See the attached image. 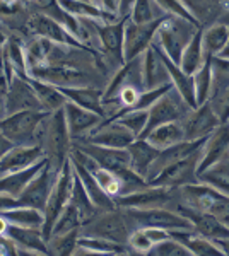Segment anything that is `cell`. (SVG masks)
I'll list each match as a JSON object with an SVG mask.
<instances>
[{
    "label": "cell",
    "instance_id": "4",
    "mask_svg": "<svg viewBox=\"0 0 229 256\" xmlns=\"http://www.w3.org/2000/svg\"><path fill=\"white\" fill-rule=\"evenodd\" d=\"M135 226L123 208L108 210V212L96 214L93 218L84 222L81 227V236L103 238L108 241H115L128 246V238Z\"/></svg>",
    "mask_w": 229,
    "mask_h": 256
},
{
    "label": "cell",
    "instance_id": "48",
    "mask_svg": "<svg viewBox=\"0 0 229 256\" xmlns=\"http://www.w3.org/2000/svg\"><path fill=\"white\" fill-rule=\"evenodd\" d=\"M14 207H21L19 198L11 196V195H7V193H0V212L14 208Z\"/></svg>",
    "mask_w": 229,
    "mask_h": 256
},
{
    "label": "cell",
    "instance_id": "35",
    "mask_svg": "<svg viewBox=\"0 0 229 256\" xmlns=\"http://www.w3.org/2000/svg\"><path fill=\"white\" fill-rule=\"evenodd\" d=\"M0 216L6 218L9 224L21 226V227H35V229H43L45 224V214L38 208L33 207H14L9 210L0 212Z\"/></svg>",
    "mask_w": 229,
    "mask_h": 256
},
{
    "label": "cell",
    "instance_id": "32",
    "mask_svg": "<svg viewBox=\"0 0 229 256\" xmlns=\"http://www.w3.org/2000/svg\"><path fill=\"white\" fill-rule=\"evenodd\" d=\"M229 40V28L222 22H214L202 28V48L209 56H217Z\"/></svg>",
    "mask_w": 229,
    "mask_h": 256
},
{
    "label": "cell",
    "instance_id": "47",
    "mask_svg": "<svg viewBox=\"0 0 229 256\" xmlns=\"http://www.w3.org/2000/svg\"><path fill=\"white\" fill-rule=\"evenodd\" d=\"M0 254H18V244L7 234H0Z\"/></svg>",
    "mask_w": 229,
    "mask_h": 256
},
{
    "label": "cell",
    "instance_id": "19",
    "mask_svg": "<svg viewBox=\"0 0 229 256\" xmlns=\"http://www.w3.org/2000/svg\"><path fill=\"white\" fill-rule=\"evenodd\" d=\"M64 114H65V122H67L69 134H70L72 142H77V140H82L84 137H87V135L105 120L101 114L93 113V111H89V110H84L82 106H79L72 101H67L64 104Z\"/></svg>",
    "mask_w": 229,
    "mask_h": 256
},
{
    "label": "cell",
    "instance_id": "43",
    "mask_svg": "<svg viewBox=\"0 0 229 256\" xmlns=\"http://www.w3.org/2000/svg\"><path fill=\"white\" fill-rule=\"evenodd\" d=\"M209 104L217 114L220 123L229 122V84L220 88H212L209 96Z\"/></svg>",
    "mask_w": 229,
    "mask_h": 256
},
{
    "label": "cell",
    "instance_id": "41",
    "mask_svg": "<svg viewBox=\"0 0 229 256\" xmlns=\"http://www.w3.org/2000/svg\"><path fill=\"white\" fill-rule=\"evenodd\" d=\"M81 236V230H70L65 234H53L48 238V251L50 254H74L77 248V239Z\"/></svg>",
    "mask_w": 229,
    "mask_h": 256
},
{
    "label": "cell",
    "instance_id": "2",
    "mask_svg": "<svg viewBox=\"0 0 229 256\" xmlns=\"http://www.w3.org/2000/svg\"><path fill=\"white\" fill-rule=\"evenodd\" d=\"M174 193H176V200L181 202L183 205L209 212L229 227V195L215 192L214 188L202 181L174 188Z\"/></svg>",
    "mask_w": 229,
    "mask_h": 256
},
{
    "label": "cell",
    "instance_id": "16",
    "mask_svg": "<svg viewBox=\"0 0 229 256\" xmlns=\"http://www.w3.org/2000/svg\"><path fill=\"white\" fill-rule=\"evenodd\" d=\"M174 198V188L166 186H147L127 193L123 196L116 198L118 208H154V207H169Z\"/></svg>",
    "mask_w": 229,
    "mask_h": 256
},
{
    "label": "cell",
    "instance_id": "12",
    "mask_svg": "<svg viewBox=\"0 0 229 256\" xmlns=\"http://www.w3.org/2000/svg\"><path fill=\"white\" fill-rule=\"evenodd\" d=\"M28 110L45 111L28 76H18L16 74L9 82V89H7L6 99H4V116Z\"/></svg>",
    "mask_w": 229,
    "mask_h": 256
},
{
    "label": "cell",
    "instance_id": "9",
    "mask_svg": "<svg viewBox=\"0 0 229 256\" xmlns=\"http://www.w3.org/2000/svg\"><path fill=\"white\" fill-rule=\"evenodd\" d=\"M198 160H200V150L193 152L191 156H186L176 162L169 164L164 169H161L147 184L154 186H166V188H180L185 184L198 181Z\"/></svg>",
    "mask_w": 229,
    "mask_h": 256
},
{
    "label": "cell",
    "instance_id": "24",
    "mask_svg": "<svg viewBox=\"0 0 229 256\" xmlns=\"http://www.w3.org/2000/svg\"><path fill=\"white\" fill-rule=\"evenodd\" d=\"M72 160V166H74V171H76V174L79 176V180H81L82 186L86 188L87 195H89L91 202L94 204V207L99 210V212H108V210H115L118 208L116 207V202L111 198L108 193H105V190L99 186V183L96 181V178L93 172L89 171L87 168L82 166L81 162H76L74 159Z\"/></svg>",
    "mask_w": 229,
    "mask_h": 256
},
{
    "label": "cell",
    "instance_id": "45",
    "mask_svg": "<svg viewBox=\"0 0 229 256\" xmlns=\"http://www.w3.org/2000/svg\"><path fill=\"white\" fill-rule=\"evenodd\" d=\"M152 246V241L147 238V234H145L142 227H137V229L132 230L130 238H128V250H130V253L147 254Z\"/></svg>",
    "mask_w": 229,
    "mask_h": 256
},
{
    "label": "cell",
    "instance_id": "31",
    "mask_svg": "<svg viewBox=\"0 0 229 256\" xmlns=\"http://www.w3.org/2000/svg\"><path fill=\"white\" fill-rule=\"evenodd\" d=\"M145 140H149L159 150L166 147H171L178 142H183L185 140V132H183L181 122H169L164 123V125L156 126L154 130L149 132Z\"/></svg>",
    "mask_w": 229,
    "mask_h": 256
},
{
    "label": "cell",
    "instance_id": "26",
    "mask_svg": "<svg viewBox=\"0 0 229 256\" xmlns=\"http://www.w3.org/2000/svg\"><path fill=\"white\" fill-rule=\"evenodd\" d=\"M62 90L67 101H72L76 104L82 106L84 110H89L93 113H98L105 118V108H103V88L94 86H82V88H58Z\"/></svg>",
    "mask_w": 229,
    "mask_h": 256
},
{
    "label": "cell",
    "instance_id": "50",
    "mask_svg": "<svg viewBox=\"0 0 229 256\" xmlns=\"http://www.w3.org/2000/svg\"><path fill=\"white\" fill-rule=\"evenodd\" d=\"M12 147H14V144H12L11 140L7 138L6 135L2 134V132H0V159H2Z\"/></svg>",
    "mask_w": 229,
    "mask_h": 256
},
{
    "label": "cell",
    "instance_id": "33",
    "mask_svg": "<svg viewBox=\"0 0 229 256\" xmlns=\"http://www.w3.org/2000/svg\"><path fill=\"white\" fill-rule=\"evenodd\" d=\"M28 79L31 82L33 89H35L41 104H43L45 111H57V110L64 108V104L67 102V98L62 94V90L58 89L57 86L50 84V82H45V80H40V79H35V77H29V76H28Z\"/></svg>",
    "mask_w": 229,
    "mask_h": 256
},
{
    "label": "cell",
    "instance_id": "54",
    "mask_svg": "<svg viewBox=\"0 0 229 256\" xmlns=\"http://www.w3.org/2000/svg\"><path fill=\"white\" fill-rule=\"evenodd\" d=\"M217 22H222V24H226V26L229 28V9L224 12L222 16H220V19L217 20Z\"/></svg>",
    "mask_w": 229,
    "mask_h": 256
},
{
    "label": "cell",
    "instance_id": "18",
    "mask_svg": "<svg viewBox=\"0 0 229 256\" xmlns=\"http://www.w3.org/2000/svg\"><path fill=\"white\" fill-rule=\"evenodd\" d=\"M135 140V135L125 128L122 123L113 120H103L87 137L77 142H89L110 148H127Z\"/></svg>",
    "mask_w": 229,
    "mask_h": 256
},
{
    "label": "cell",
    "instance_id": "37",
    "mask_svg": "<svg viewBox=\"0 0 229 256\" xmlns=\"http://www.w3.org/2000/svg\"><path fill=\"white\" fill-rule=\"evenodd\" d=\"M164 16H168V14H166L154 0H135L130 9L128 19L135 24H147L156 19L164 18Z\"/></svg>",
    "mask_w": 229,
    "mask_h": 256
},
{
    "label": "cell",
    "instance_id": "3",
    "mask_svg": "<svg viewBox=\"0 0 229 256\" xmlns=\"http://www.w3.org/2000/svg\"><path fill=\"white\" fill-rule=\"evenodd\" d=\"M198 28H200L198 24L190 22L186 19L176 18V16H166L156 32L154 43L169 60L180 65L183 50L193 38Z\"/></svg>",
    "mask_w": 229,
    "mask_h": 256
},
{
    "label": "cell",
    "instance_id": "11",
    "mask_svg": "<svg viewBox=\"0 0 229 256\" xmlns=\"http://www.w3.org/2000/svg\"><path fill=\"white\" fill-rule=\"evenodd\" d=\"M60 169H55L52 166V162L47 158V162L45 166L36 172V176L29 181V184L26 186L23 193L19 196L21 205L24 207H33V208H38L43 212L45 205L48 202V196L53 190V184L57 181V174Z\"/></svg>",
    "mask_w": 229,
    "mask_h": 256
},
{
    "label": "cell",
    "instance_id": "36",
    "mask_svg": "<svg viewBox=\"0 0 229 256\" xmlns=\"http://www.w3.org/2000/svg\"><path fill=\"white\" fill-rule=\"evenodd\" d=\"M193 84L197 106H200L209 101L212 90V56L205 55V62L202 64V67L193 74Z\"/></svg>",
    "mask_w": 229,
    "mask_h": 256
},
{
    "label": "cell",
    "instance_id": "15",
    "mask_svg": "<svg viewBox=\"0 0 229 256\" xmlns=\"http://www.w3.org/2000/svg\"><path fill=\"white\" fill-rule=\"evenodd\" d=\"M164 18L156 19L147 24H135V22H132L130 19H127V22H125V41H123L125 62L142 55L145 50L151 46L154 43V38H156V32L159 30Z\"/></svg>",
    "mask_w": 229,
    "mask_h": 256
},
{
    "label": "cell",
    "instance_id": "30",
    "mask_svg": "<svg viewBox=\"0 0 229 256\" xmlns=\"http://www.w3.org/2000/svg\"><path fill=\"white\" fill-rule=\"evenodd\" d=\"M125 254L130 253L127 244H120L115 241H108L103 238L94 236H79L77 248L74 254Z\"/></svg>",
    "mask_w": 229,
    "mask_h": 256
},
{
    "label": "cell",
    "instance_id": "49",
    "mask_svg": "<svg viewBox=\"0 0 229 256\" xmlns=\"http://www.w3.org/2000/svg\"><path fill=\"white\" fill-rule=\"evenodd\" d=\"M135 0H120V7H118V16L123 19H127L130 16V9L134 6Z\"/></svg>",
    "mask_w": 229,
    "mask_h": 256
},
{
    "label": "cell",
    "instance_id": "5",
    "mask_svg": "<svg viewBox=\"0 0 229 256\" xmlns=\"http://www.w3.org/2000/svg\"><path fill=\"white\" fill-rule=\"evenodd\" d=\"M41 148L45 150V156L55 169H60L69 159L70 150H72V138L69 134L67 122H65L64 108L52 111L48 114Z\"/></svg>",
    "mask_w": 229,
    "mask_h": 256
},
{
    "label": "cell",
    "instance_id": "52",
    "mask_svg": "<svg viewBox=\"0 0 229 256\" xmlns=\"http://www.w3.org/2000/svg\"><path fill=\"white\" fill-rule=\"evenodd\" d=\"M7 227H9V222H7L2 216H0V234H6L7 232Z\"/></svg>",
    "mask_w": 229,
    "mask_h": 256
},
{
    "label": "cell",
    "instance_id": "55",
    "mask_svg": "<svg viewBox=\"0 0 229 256\" xmlns=\"http://www.w3.org/2000/svg\"><path fill=\"white\" fill-rule=\"evenodd\" d=\"M224 166H226V168L229 169V160H227V162H226V164H224Z\"/></svg>",
    "mask_w": 229,
    "mask_h": 256
},
{
    "label": "cell",
    "instance_id": "7",
    "mask_svg": "<svg viewBox=\"0 0 229 256\" xmlns=\"http://www.w3.org/2000/svg\"><path fill=\"white\" fill-rule=\"evenodd\" d=\"M190 110H193V108H190V106L186 104V101L180 96V92L171 86V88L166 90L151 108L147 110L149 111L147 125H145L142 135H140L139 138H145L149 132L159 125H164V123L181 122Z\"/></svg>",
    "mask_w": 229,
    "mask_h": 256
},
{
    "label": "cell",
    "instance_id": "6",
    "mask_svg": "<svg viewBox=\"0 0 229 256\" xmlns=\"http://www.w3.org/2000/svg\"><path fill=\"white\" fill-rule=\"evenodd\" d=\"M74 166H72V160L69 159L64 162V166L60 168L57 174V181L53 184V190L48 196V202L45 205V224H43V236L45 239L50 238V232L53 229V224L60 216V212L64 210L65 205L70 202V195H72V186H74Z\"/></svg>",
    "mask_w": 229,
    "mask_h": 256
},
{
    "label": "cell",
    "instance_id": "46",
    "mask_svg": "<svg viewBox=\"0 0 229 256\" xmlns=\"http://www.w3.org/2000/svg\"><path fill=\"white\" fill-rule=\"evenodd\" d=\"M154 2H156L168 16H176V18H181V19L190 20V22L198 24L197 19L190 14V10L181 4V0H154ZM198 26H200V24H198Z\"/></svg>",
    "mask_w": 229,
    "mask_h": 256
},
{
    "label": "cell",
    "instance_id": "53",
    "mask_svg": "<svg viewBox=\"0 0 229 256\" xmlns=\"http://www.w3.org/2000/svg\"><path fill=\"white\" fill-rule=\"evenodd\" d=\"M217 56H219V58H226V60H229V40H227L226 46L222 48V52H220Z\"/></svg>",
    "mask_w": 229,
    "mask_h": 256
},
{
    "label": "cell",
    "instance_id": "39",
    "mask_svg": "<svg viewBox=\"0 0 229 256\" xmlns=\"http://www.w3.org/2000/svg\"><path fill=\"white\" fill-rule=\"evenodd\" d=\"M70 204L76 205L77 210L81 212L82 220L84 222H87L89 218H93L96 214H99V210L96 208L94 204L91 202V198L87 195L86 188L82 186V183L77 174H74V186H72V195H70Z\"/></svg>",
    "mask_w": 229,
    "mask_h": 256
},
{
    "label": "cell",
    "instance_id": "29",
    "mask_svg": "<svg viewBox=\"0 0 229 256\" xmlns=\"http://www.w3.org/2000/svg\"><path fill=\"white\" fill-rule=\"evenodd\" d=\"M45 162H47V156H45L43 159H40L36 164H33L31 168L0 178V193H7V195H11V196L19 198L21 193H23L29 184V181H31L33 178L36 176V172L45 166Z\"/></svg>",
    "mask_w": 229,
    "mask_h": 256
},
{
    "label": "cell",
    "instance_id": "8",
    "mask_svg": "<svg viewBox=\"0 0 229 256\" xmlns=\"http://www.w3.org/2000/svg\"><path fill=\"white\" fill-rule=\"evenodd\" d=\"M130 217L132 224L137 227H157V229H186L193 230V226L188 218L169 207H154V208H123Z\"/></svg>",
    "mask_w": 229,
    "mask_h": 256
},
{
    "label": "cell",
    "instance_id": "10",
    "mask_svg": "<svg viewBox=\"0 0 229 256\" xmlns=\"http://www.w3.org/2000/svg\"><path fill=\"white\" fill-rule=\"evenodd\" d=\"M169 208L176 210L185 218H188L190 224L193 226V230L202 236L212 239V241H222L229 238V227L224 226L219 218H215L212 214L203 212V210L191 208L188 205H183L181 202L176 200V193H174L173 202L169 204Z\"/></svg>",
    "mask_w": 229,
    "mask_h": 256
},
{
    "label": "cell",
    "instance_id": "44",
    "mask_svg": "<svg viewBox=\"0 0 229 256\" xmlns=\"http://www.w3.org/2000/svg\"><path fill=\"white\" fill-rule=\"evenodd\" d=\"M147 254H154V256H191L190 251L186 250V248L183 246L176 238H173L171 234H169V238H166L164 241L156 242Z\"/></svg>",
    "mask_w": 229,
    "mask_h": 256
},
{
    "label": "cell",
    "instance_id": "22",
    "mask_svg": "<svg viewBox=\"0 0 229 256\" xmlns=\"http://www.w3.org/2000/svg\"><path fill=\"white\" fill-rule=\"evenodd\" d=\"M142 77L145 89H154L171 84L168 68H166L164 62H162L161 52L154 43L142 53Z\"/></svg>",
    "mask_w": 229,
    "mask_h": 256
},
{
    "label": "cell",
    "instance_id": "1",
    "mask_svg": "<svg viewBox=\"0 0 229 256\" xmlns=\"http://www.w3.org/2000/svg\"><path fill=\"white\" fill-rule=\"evenodd\" d=\"M52 111H18L0 118V132L14 146H40L43 142L45 125Z\"/></svg>",
    "mask_w": 229,
    "mask_h": 256
},
{
    "label": "cell",
    "instance_id": "20",
    "mask_svg": "<svg viewBox=\"0 0 229 256\" xmlns=\"http://www.w3.org/2000/svg\"><path fill=\"white\" fill-rule=\"evenodd\" d=\"M45 158V150L40 146H14L0 159V178L31 168Z\"/></svg>",
    "mask_w": 229,
    "mask_h": 256
},
{
    "label": "cell",
    "instance_id": "14",
    "mask_svg": "<svg viewBox=\"0 0 229 256\" xmlns=\"http://www.w3.org/2000/svg\"><path fill=\"white\" fill-rule=\"evenodd\" d=\"M229 160V122L220 123L214 132L205 138L200 148V160H198L197 172L207 171V169L226 164Z\"/></svg>",
    "mask_w": 229,
    "mask_h": 256
},
{
    "label": "cell",
    "instance_id": "23",
    "mask_svg": "<svg viewBox=\"0 0 229 256\" xmlns=\"http://www.w3.org/2000/svg\"><path fill=\"white\" fill-rule=\"evenodd\" d=\"M203 142H205V138H202V140H183V142L174 144V146H171V147L161 148L159 154H157V158L154 159V162L151 164V168H149V172H147V176H145V181L149 183V181H151L152 178L161 171V169H164L166 166H169V164L186 158V156H191L193 152L200 150Z\"/></svg>",
    "mask_w": 229,
    "mask_h": 256
},
{
    "label": "cell",
    "instance_id": "27",
    "mask_svg": "<svg viewBox=\"0 0 229 256\" xmlns=\"http://www.w3.org/2000/svg\"><path fill=\"white\" fill-rule=\"evenodd\" d=\"M128 160H130L132 171H135L139 176L145 180L149 172V168L154 162V159L159 154V148H156L149 140L145 138H135L130 146L127 147Z\"/></svg>",
    "mask_w": 229,
    "mask_h": 256
},
{
    "label": "cell",
    "instance_id": "42",
    "mask_svg": "<svg viewBox=\"0 0 229 256\" xmlns=\"http://www.w3.org/2000/svg\"><path fill=\"white\" fill-rule=\"evenodd\" d=\"M147 118H149L147 110H128L123 111L122 114H118L113 122L122 123L130 134L135 135V138H139L142 135L145 125H147Z\"/></svg>",
    "mask_w": 229,
    "mask_h": 256
},
{
    "label": "cell",
    "instance_id": "51",
    "mask_svg": "<svg viewBox=\"0 0 229 256\" xmlns=\"http://www.w3.org/2000/svg\"><path fill=\"white\" fill-rule=\"evenodd\" d=\"M217 244L220 246V250L224 251V254H229V238L227 239H222V241H215Z\"/></svg>",
    "mask_w": 229,
    "mask_h": 256
},
{
    "label": "cell",
    "instance_id": "21",
    "mask_svg": "<svg viewBox=\"0 0 229 256\" xmlns=\"http://www.w3.org/2000/svg\"><path fill=\"white\" fill-rule=\"evenodd\" d=\"M6 234L18 244V254H50L48 242L41 229L9 224Z\"/></svg>",
    "mask_w": 229,
    "mask_h": 256
},
{
    "label": "cell",
    "instance_id": "34",
    "mask_svg": "<svg viewBox=\"0 0 229 256\" xmlns=\"http://www.w3.org/2000/svg\"><path fill=\"white\" fill-rule=\"evenodd\" d=\"M205 62V53L202 48V26L198 28L197 32L193 34V38L188 41V44L185 46L180 58V67L185 70L186 74L193 76L198 68L202 67V64Z\"/></svg>",
    "mask_w": 229,
    "mask_h": 256
},
{
    "label": "cell",
    "instance_id": "38",
    "mask_svg": "<svg viewBox=\"0 0 229 256\" xmlns=\"http://www.w3.org/2000/svg\"><path fill=\"white\" fill-rule=\"evenodd\" d=\"M82 224H84V220H82L81 212L77 210L76 205L69 202V204L64 207V210L60 212V216H58V218L55 220V224H53V229H52V232H50V236H53V234H65V232L77 230V229L81 230Z\"/></svg>",
    "mask_w": 229,
    "mask_h": 256
},
{
    "label": "cell",
    "instance_id": "17",
    "mask_svg": "<svg viewBox=\"0 0 229 256\" xmlns=\"http://www.w3.org/2000/svg\"><path fill=\"white\" fill-rule=\"evenodd\" d=\"M181 125L183 132H185V140H202L209 137L220 125V120L207 101L197 108L190 110L186 116L181 120Z\"/></svg>",
    "mask_w": 229,
    "mask_h": 256
},
{
    "label": "cell",
    "instance_id": "40",
    "mask_svg": "<svg viewBox=\"0 0 229 256\" xmlns=\"http://www.w3.org/2000/svg\"><path fill=\"white\" fill-rule=\"evenodd\" d=\"M198 181L209 184L210 188H214L222 195H229V169L224 164H217V166L200 172Z\"/></svg>",
    "mask_w": 229,
    "mask_h": 256
},
{
    "label": "cell",
    "instance_id": "28",
    "mask_svg": "<svg viewBox=\"0 0 229 256\" xmlns=\"http://www.w3.org/2000/svg\"><path fill=\"white\" fill-rule=\"evenodd\" d=\"M156 44V43H154ZM161 52V50H159ZM161 56H162V62H164L166 68H168V74H169V79H171V84L173 88L180 92V96L185 99L186 104L190 108H197V99H195V84H193V76L186 74L180 65L174 64L161 52Z\"/></svg>",
    "mask_w": 229,
    "mask_h": 256
},
{
    "label": "cell",
    "instance_id": "13",
    "mask_svg": "<svg viewBox=\"0 0 229 256\" xmlns=\"http://www.w3.org/2000/svg\"><path fill=\"white\" fill-rule=\"evenodd\" d=\"M128 19V18H127ZM127 19H120L116 22H98L99 53L118 70L125 64L123 41H125V22Z\"/></svg>",
    "mask_w": 229,
    "mask_h": 256
},
{
    "label": "cell",
    "instance_id": "25",
    "mask_svg": "<svg viewBox=\"0 0 229 256\" xmlns=\"http://www.w3.org/2000/svg\"><path fill=\"white\" fill-rule=\"evenodd\" d=\"M173 238H176L186 250L190 251L191 256H222L224 251L220 246L212 239L195 232V230L186 229H173L169 230Z\"/></svg>",
    "mask_w": 229,
    "mask_h": 256
}]
</instances>
